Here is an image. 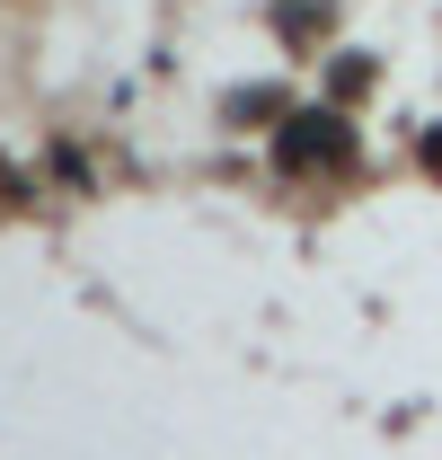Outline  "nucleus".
<instances>
[{
  "label": "nucleus",
  "mask_w": 442,
  "mask_h": 460,
  "mask_svg": "<svg viewBox=\"0 0 442 460\" xmlns=\"http://www.w3.org/2000/svg\"><path fill=\"white\" fill-rule=\"evenodd\" d=\"M283 151H292V169H310V151H345V133L336 124H301V133H283Z\"/></svg>",
  "instance_id": "obj_1"
}]
</instances>
